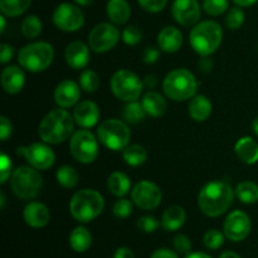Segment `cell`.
Returning a JSON list of instances; mask_svg holds the SVG:
<instances>
[{
  "label": "cell",
  "mask_w": 258,
  "mask_h": 258,
  "mask_svg": "<svg viewBox=\"0 0 258 258\" xmlns=\"http://www.w3.org/2000/svg\"><path fill=\"white\" fill-rule=\"evenodd\" d=\"M234 191L226 181H209L198 194V207L203 214L217 218L226 213L233 204Z\"/></svg>",
  "instance_id": "cell-1"
},
{
  "label": "cell",
  "mask_w": 258,
  "mask_h": 258,
  "mask_svg": "<svg viewBox=\"0 0 258 258\" xmlns=\"http://www.w3.org/2000/svg\"><path fill=\"white\" fill-rule=\"evenodd\" d=\"M75 118L66 108H54L42 118L38 127V135L49 145H58L73 135Z\"/></svg>",
  "instance_id": "cell-2"
},
{
  "label": "cell",
  "mask_w": 258,
  "mask_h": 258,
  "mask_svg": "<svg viewBox=\"0 0 258 258\" xmlns=\"http://www.w3.org/2000/svg\"><path fill=\"white\" fill-rule=\"evenodd\" d=\"M223 39V30L221 25L214 20H204L193 27L189 34L191 48L201 57L213 54L221 45Z\"/></svg>",
  "instance_id": "cell-3"
},
{
  "label": "cell",
  "mask_w": 258,
  "mask_h": 258,
  "mask_svg": "<svg viewBox=\"0 0 258 258\" xmlns=\"http://www.w3.org/2000/svg\"><path fill=\"white\" fill-rule=\"evenodd\" d=\"M105 208V199L95 189H81L70 202V213L76 221L88 223L97 218Z\"/></svg>",
  "instance_id": "cell-4"
},
{
  "label": "cell",
  "mask_w": 258,
  "mask_h": 258,
  "mask_svg": "<svg viewBox=\"0 0 258 258\" xmlns=\"http://www.w3.org/2000/svg\"><path fill=\"white\" fill-rule=\"evenodd\" d=\"M163 90L166 97L181 102L188 101L197 95L198 82L193 73L186 68H176L165 76Z\"/></svg>",
  "instance_id": "cell-5"
},
{
  "label": "cell",
  "mask_w": 258,
  "mask_h": 258,
  "mask_svg": "<svg viewBox=\"0 0 258 258\" xmlns=\"http://www.w3.org/2000/svg\"><path fill=\"white\" fill-rule=\"evenodd\" d=\"M54 59V49L47 42H34L24 45L18 52L20 67L33 73H39L49 68Z\"/></svg>",
  "instance_id": "cell-6"
},
{
  "label": "cell",
  "mask_w": 258,
  "mask_h": 258,
  "mask_svg": "<svg viewBox=\"0 0 258 258\" xmlns=\"http://www.w3.org/2000/svg\"><path fill=\"white\" fill-rule=\"evenodd\" d=\"M10 186L13 193L22 201L37 198L43 188V178L38 169L23 165L15 169L10 176Z\"/></svg>",
  "instance_id": "cell-7"
},
{
  "label": "cell",
  "mask_w": 258,
  "mask_h": 258,
  "mask_svg": "<svg viewBox=\"0 0 258 258\" xmlns=\"http://www.w3.org/2000/svg\"><path fill=\"white\" fill-rule=\"evenodd\" d=\"M98 141L112 151H121L128 145L131 131L126 121L108 118L102 121L97 127Z\"/></svg>",
  "instance_id": "cell-8"
},
{
  "label": "cell",
  "mask_w": 258,
  "mask_h": 258,
  "mask_svg": "<svg viewBox=\"0 0 258 258\" xmlns=\"http://www.w3.org/2000/svg\"><path fill=\"white\" fill-rule=\"evenodd\" d=\"M113 96L123 102L138 101L143 93L144 82L136 73L128 70H120L113 73L110 81Z\"/></svg>",
  "instance_id": "cell-9"
},
{
  "label": "cell",
  "mask_w": 258,
  "mask_h": 258,
  "mask_svg": "<svg viewBox=\"0 0 258 258\" xmlns=\"http://www.w3.org/2000/svg\"><path fill=\"white\" fill-rule=\"evenodd\" d=\"M98 138L87 128L78 130L71 136V155L81 164H91L98 156Z\"/></svg>",
  "instance_id": "cell-10"
},
{
  "label": "cell",
  "mask_w": 258,
  "mask_h": 258,
  "mask_svg": "<svg viewBox=\"0 0 258 258\" xmlns=\"http://www.w3.org/2000/svg\"><path fill=\"white\" fill-rule=\"evenodd\" d=\"M120 35V30L115 24L100 23L88 34V47L96 53H106L116 47Z\"/></svg>",
  "instance_id": "cell-11"
},
{
  "label": "cell",
  "mask_w": 258,
  "mask_h": 258,
  "mask_svg": "<svg viewBox=\"0 0 258 258\" xmlns=\"http://www.w3.org/2000/svg\"><path fill=\"white\" fill-rule=\"evenodd\" d=\"M52 20L58 29L63 32H77L85 24L83 12L75 4L62 3L53 12Z\"/></svg>",
  "instance_id": "cell-12"
},
{
  "label": "cell",
  "mask_w": 258,
  "mask_h": 258,
  "mask_svg": "<svg viewBox=\"0 0 258 258\" xmlns=\"http://www.w3.org/2000/svg\"><path fill=\"white\" fill-rule=\"evenodd\" d=\"M18 155H23L30 166L38 170H47L53 166L55 161V154L48 146L47 143H33L28 146H19L17 149Z\"/></svg>",
  "instance_id": "cell-13"
},
{
  "label": "cell",
  "mask_w": 258,
  "mask_h": 258,
  "mask_svg": "<svg viewBox=\"0 0 258 258\" xmlns=\"http://www.w3.org/2000/svg\"><path fill=\"white\" fill-rule=\"evenodd\" d=\"M163 193L155 183L149 180H141L134 185L131 190V201L144 211L156 209L161 203Z\"/></svg>",
  "instance_id": "cell-14"
},
{
  "label": "cell",
  "mask_w": 258,
  "mask_h": 258,
  "mask_svg": "<svg viewBox=\"0 0 258 258\" xmlns=\"http://www.w3.org/2000/svg\"><path fill=\"white\" fill-rule=\"evenodd\" d=\"M251 219L242 211H233L227 216L223 223V233L229 241L241 242L248 237L251 232Z\"/></svg>",
  "instance_id": "cell-15"
},
{
  "label": "cell",
  "mask_w": 258,
  "mask_h": 258,
  "mask_svg": "<svg viewBox=\"0 0 258 258\" xmlns=\"http://www.w3.org/2000/svg\"><path fill=\"white\" fill-rule=\"evenodd\" d=\"M171 14L183 27H194L201 18V5L197 0H174Z\"/></svg>",
  "instance_id": "cell-16"
},
{
  "label": "cell",
  "mask_w": 258,
  "mask_h": 258,
  "mask_svg": "<svg viewBox=\"0 0 258 258\" xmlns=\"http://www.w3.org/2000/svg\"><path fill=\"white\" fill-rule=\"evenodd\" d=\"M73 118L81 127H93L100 121V107L93 101H82L76 105L75 110H73Z\"/></svg>",
  "instance_id": "cell-17"
},
{
  "label": "cell",
  "mask_w": 258,
  "mask_h": 258,
  "mask_svg": "<svg viewBox=\"0 0 258 258\" xmlns=\"http://www.w3.org/2000/svg\"><path fill=\"white\" fill-rule=\"evenodd\" d=\"M81 86L72 80H64L57 85L54 90V101L59 107L68 108L80 101Z\"/></svg>",
  "instance_id": "cell-18"
},
{
  "label": "cell",
  "mask_w": 258,
  "mask_h": 258,
  "mask_svg": "<svg viewBox=\"0 0 258 258\" xmlns=\"http://www.w3.org/2000/svg\"><path fill=\"white\" fill-rule=\"evenodd\" d=\"M67 64L73 70H83L90 63V47L83 42L75 40L70 43L64 50Z\"/></svg>",
  "instance_id": "cell-19"
},
{
  "label": "cell",
  "mask_w": 258,
  "mask_h": 258,
  "mask_svg": "<svg viewBox=\"0 0 258 258\" xmlns=\"http://www.w3.org/2000/svg\"><path fill=\"white\" fill-rule=\"evenodd\" d=\"M25 223L32 228H43L50 221V212L45 204L40 202H30L23 212Z\"/></svg>",
  "instance_id": "cell-20"
},
{
  "label": "cell",
  "mask_w": 258,
  "mask_h": 258,
  "mask_svg": "<svg viewBox=\"0 0 258 258\" xmlns=\"http://www.w3.org/2000/svg\"><path fill=\"white\" fill-rule=\"evenodd\" d=\"M2 87L9 95H17L25 85L24 71L18 66H8L2 72Z\"/></svg>",
  "instance_id": "cell-21"
},
{
  "label": "cell",
  "mask_w": 258,
  "mask_h": 258,
  "mask_svg": "<svg viewBox=\"0 0 258 258\" xmlns=\"http://www.w3.org/2000/svg\"><path fill=\"white\" fill-rule=\"evenodd\" d=\"M183 34L175 27L163 28L158 34V48L165 53H175L183 45Z\"/></svg>",
  "instance_id": "cell-22"
},
{
  "label": "cell",
  "mask_w": 258,
  "mask_h": 258,
  "mask_svg": "<svg viewBox=\"0 0 258 258\" xmlns=\"http://www.w3.org/2000/svg\"><path fill=\"white\" fill-rule=\"evenodd\" d=\"M234 151L242 163L247 165L258 163V143L251 136H243L234 145Z\"/></svg>",
  "instance_id": "cell-23"
},
{
  "label": "cell",
  "mask_w": 258,
  "mask_h": 258,
  "mask_svg": "<svg viewBox=\"0 0 258 258\" xmlns=\"http://www.w3.org/2000/svg\"><path fill=\"white\" fill-rule=\"evenodd\" d=\"M212 111H213V106L206 95H196L193 98H190L188 112L189 116L197 122H203L208 120L209 116L212 115Z\"/></svg>",
  "instance_id": "cell-24"
},
{
  "label": "cell",
  "mask_w": 258,
  "mask_h": 258,
  "mask_svg": "<svg viewBox=\"0 0 258 258\" xmlns=\"http://www.w3.org/2000/svg\"><path fill=\"white\" fill-rule=\"evenodd\" d=\"M141 103H143L146 113L151 117H160L166 112V108H168V103H166L164 96L153 90L148 91L143 96Z\"/></svg>",
  "instance_id": "cell-25"
},
{
  "label": "cell",
  "mask_w": 258,
  "mask_h": 258,
  "mask_svg": "<svg viewBox=\"0 0 258 258\" xmlns=\"http://www.w3.org/2000/svg\"><path fill=\"white\" fill-rule=\"evenodd\" d=\"M186 219V213L183 207L171 206L163 213L161 217V227L166 232H175L184 226Z\"/></svg>",
  "instance_id": "cell-26"
},
{
  "label": "cell",
  "mask_w": 258,
  "mask_h": 258,
  "mask_svg": "<svg viewBox=\"0 0 258 258\" xmlns=\"http://www.w3.org/2000/svg\"><path fill=\"white\" fill-rule=\"evenodd\" d=\"M106 13L112 24L122 25L130 19L131 8L127 0H108Z\"/></svg>",
  "instance_id": "cell-27"
},
{
  "label": "cell",
  "mask_w": 258,
  "mask_h": 258,
  "mask_svg": "<svg viewBox=\"0 0 258 258\" xmlns=\"http://www.w3.org/2000/svg\"><path fill=\"white\" fill-rule=\"evenodd\" d=\"M131 180L122 171H113L107 178V189L112 196L122 198L130 191Z\"/></svg>",
  "instance_id": "cell-28"
},
{
  "label": "cell",
  "mask_w": 258,
  "mask_h": 258,
  "mask_svg": "<svg viewBox=\"0 0 258 258\" xmlns=\"http://www.w3.org/2000/svg\"><path fill=\"white\" fill-rule=\"evenodd\" d=\"M91 244H92V236L86 227L78 226L71 232L70 246L73 251L82 253L90 248Z\"/></svg>",
  "instance_id": "cell-29"
},
{
  "label": "cell",
  "mask_w": 258,
  "mask_h": 258,
  "mask_svg": "<svg viewBox=\"0 0 258 258\" xmlns=\"http://www.w3.org/2000/svg\"><path fill=\"white\" fill-rule=\"evenodd\" d=\"M234 194L241 203L254 204L258 202V185L253 181H241L237 184Z\"/></svg>",
  "instance_id": "cell-30"
},
{
  "label": "cell",
  "mask_w": 258,
  "mask_h": 258,
  "mask_svg": "<svg viewBox=\"0 0 258 258\" xmlns=\"http://www.w3.org/2000/svg\"><path fill=\"white\" fill-rule=\"evenodd\" d=\"M121 113H122L123 120L127 123H133V125H136V123L144 121L146 115H148L145 108H144L143 103L138 102V101L126 102V105L122 107Z\"/></svg>",
  "instance_id": "cell-31"
},
{
  "label": "cell",
  "mask_w": 258,
  "mask_h": 258,
  "mask_svg": "<svg viewBox=\"0 0 258 258\" xmlns=\"http://www.w3.org/2000/svg\"><path fill=\"white\" fill-rule=\"evenodd\" d=\"M122 158L127 165L140 166L148 159V153H146L144 146L139 145V144H133V145H127L123 149Z\"/></svg>",
  "instance_id": "cell-32"
},
{
  "label": "cell",
  "mask_w": 258,
  "mask_h": 258,
  "mask_svg": "<svg viewBox=\"0 0 258 258\" xmlns=\"http://www.w3.org/2000/svg\"><path fill=\"white\" fill-rule=\"evenodd\" d=\"M55 179H57L58 184L64 189H72L78 184L80 174L73 166L63 165L55 173Z\"/></svg>",
  "instance_id": "cell-33"
},
{
  "label": "cell",
  "mask_w": 258,
  "mask_h": 258,
  "mask_svg": "<svg viewBox=\"0 0 258 258\" xmlns=\"http://www.w3.org/2000/svg\"><path fill=\"white\" fill-rule=\"evenodd\" d=\"M32 0H0V10L5 17H19L27 12Z\"/></svg>",
  "instance_id": "cell-34"
},
{
  "label": "cell",
  "mask_w": 258,
  "mask_h": 258,
  "mask_svg": "<svg viewBox=\"0 0 258 258\" xmlns=\"http://www.w3.org/2000/svg\"><path fill=\"white\" fill-rule=\"evenodd\" d=\"M42 33V22L37 15H28L22 22V34L27 39H34Z\"/></svg>",
  "instance_id": "cell-35"
},
{
  "label": "cell",
  "mask_w": 258,
  "mask_h": 258,
  "mask_svg": "<svg viewBox=\"0 0 258 258\" xmlns=\"http://www.w3.org/2000/svg\"><path fill=\"white\" fill-rule=\"evenodd\" d=\"M100 76L92 70H85L80 76V86L83 91L88 93H93L100 87Z\"/></svg>",
  "instance_id": "cell-36"
},
{
  "label": "cell",
  "mask_w": 258,
  "mask_h": 258,
  "mask_svg": "<svg viewBox=\"0 0 258 258\" xmlns=\"http://www.w3.org/2000/svg\"><path fill=\"white\" fill-rule=\"evenodd\" d=\"M224 233H222L218 229H209L204 233L203 243L209 249H218L224 243Z\"/></svg>",
  "instance_id": "cell-37"
},
{
  "label": "cell",
  "mask_w": 258,
  "mask_h": 258,
  "mask_svg": "<svg viewBox=\"0 0 258 258\" xmlns=\"http://www.w3.org/2000/svg\"><path fill=\"white\" fill-rule=\"evenodd\" d=\"M229 8L228 0H204L203 9L212 17H218L226 13Z\"/></svg>",
  "instance_id": "cell-38"
},
{
  "label": "cell",
  "mask_w": 258,
  "mask_h": 258,
  "mask_svg": "<svg viewBox=\"0 0 258 258\" xmlns=\"http://www.w3.org/2000/svg\"><path fill=\"white\" fill-rule=\"evenodd\" d=\"M244 23V12L241 8L236 7L228 10L226 17V27L228 29L237 30L243 25Z\"/></svg>",
  "instance_id": "cell-39"
},
{
  "label": "cell",
  "mask_w": 258,
  "mask_h": 258,
  "mask_svg": "<svg viewBox=\"0 0 258 258\" xmlns=\"http://www.w3.org/2000/svg\"><path fill=\"white\" fill-rule=\"evenodd\" d=\"M134 206L131 203V201L128 199H118L115 204H113V216L118 219H126L127 217H130L133 214Z\"/></svg>",
  "instance_id": "cell-40"
},
{
  "label": "cell",
  "mask_w": 258,
  "mask_h": 258,
  "mask_svg": "<svg viewBox=\"0 0 258 258\" xmlns=\"http://www.w3.org/2000/svg\"><path fill=\"white\" fill-rule=\"evenodd\" d=\"M122 40L127 45H138L143 39V32L136 25H130L122 30Z\"/></svg>",
  "instance_id": "cell-41"
},
{
  "label": "cell",
  "mask_w": 258,
  "mask_h": 258,
  "mask_svg": "<svg viewBox=\"0 0 258 258\" xmlns=\"http://www.w3.org/2000/svg\"><path fill=\"white\" fill-rule=\"evenodd\" d=\"M160 222L153 216H143L138 219L136 222V227L139 231L144 232V233H154L156 229L160 226Z\"/></svg>",
  "instance_id": "cell-42"
},
{
  "label": "cell",
  "mask_w": 258,
  "mask_h": 258,
  "mask_svg": "<svg viewBox=\"0 0 258 258\" xmlns=\"http://www.w3.org/2000/svg\"><path fill=\"white\" fill-rule=\"evenodd\" d=\"M173 247L179 254H188L191 251V242L185 234H178L173 239Z\"/></svg>",
  "instance_id": "cell-43"
},
{
  "label": "cell",
  "mask_w": 258,
  "mask_h": 258,
  "mask_svg": "<svg viewBox=\"0 0 258 258\" xmlns=\"http://www.w3.org/2000/svg\"><path fill=\"white\" fill-rule=\"evenodd\" d=\"M12 160H10L9 156L7 154L3 153L0 155V173H2V176H0V183L5 184L8 181V179H10L12 176Z\"/></svg>",
  "instance_id": "cell-44"
},
{
  "label": "cell",
  "mask_w": 258,
  "mask_h": 258,
  "mask_svg": "<svg viewBox=\"0 0 258 258\" xmlns=\"http://www.w3.org/2000/svg\"><path fill=\"white\" fill-rule=\"evenodd\" d=\"M139 5L149 13H159L166 7L168 0H138Z\"/></svg>",
  "instance_id": "cell-45"
},
{
  "label": "cell",
  "mask_w": 258,
  "mask_h": 258,
  "mask_svg": "<svg viewBox=\"0 0 258 258\" xmlns=\"http://www.w3.org/2000/svg\"><path fill=\"white\" fill-rule=\"evenodd\" d=\"M12 134H13L12 122L8 120V117L2 116V117H0V140L4 143V141H7L8 139L12 136Z\"/></svg>",
  "instance_id": "cell-46"
},
{
  "label": "cell",
  "mask_w": 258,
  "mask_h": 258,
  "mask_svg": "<svg viewBox=\"0 0 258 258\" xmlns=\"http://www.w3.org/2000/svg\"><path fill=\"white\" fill-rule=\"evenodd\" d=\"M160 55V49L155 47H146L143 52V60L146 64H153L159 59Z\"/></svg>",
  "instance_id": "cell-47"
},
{
  "label": "cell",
  "mask_w": 258,
  "mask_h": 258,
  "mask_svg": "<svg viewBox=\"0 0 258 258\" xmlns=\"http://www.w3.org/2000/svg\"><path fill=\"white\" fill-rule=\"evenodd\" d=\"M13 57H14V48L7 43L0 44V63L7 64L8 62L13 59Z\"/></svg>",
  "instance_id": "cell-48"
},
{
  "label": "cell",
  "mask_w": 258,
  "mask_h": 258,
  "mask_svg": "<svg viewBox=\"0 0 258 258\" xmlns=\"http://www.w3.org/2000/svg\"><path fill=\"white\" fill-rule=\"evenodd\" d=\"M150 258H179L178 253L169 248H160L156 249Z\"/></svg>",
  "instance_id": "cell-49"
},
{
  "label": "cell",
  "mask_w": 258,
  "mask_h": 258,
  "mask_svg": "<svg viewBox=\"0 0 258 258\" xmlns=\"http://www.w3.org/2000/svg\"><path fill=\"white\" fill-rule=\"evenodd\" d=\"M113 258H135V254L127 247H120L113 254Z\"/></svg>",
  "instance_id": "cell-50"
},
{
  "label": "cell",
  "mask_w": 258,
  "mask_h": 258,
  "mask_svg": "<svg viewBox=\"0 0 258 258\" xmlns=\"http://www.w3.org/2000/svg\"><path fill=\"white\" fill-rule=\"evenodd\" d=\"M199 67L203 72H211L212 68H213V60L208 57H203L199 62Z\"/></svg>",
  "instance_id": "cell-51"
},
{
  "label": "cell",
  "mask_w": 258,
  "mask_h": 258,
  "mask_svg": "<svg viewBox=\"0 0 258 258\" xmlns=\"http://www.w3.org/2000/svg\"><path fill=\"white\" fill-rule=\"evenodd\" d=\"M144 86H146L148 88H155L158 85V78L155 75H146L143 80Z\"/></svg>",
  "instance_id": "cell-52"
},
{
  "label": "cell",
  "mask_w": 258,
  "mask_h": 258,
  "mask_svg": "<svg viewBox=\"0 0 258 258\" xmlns=\"http://www.w3.org/2000/svg\"><path fill=\"white\" fill-rule=\"evenodd\" d=\"M238 7L242 8H247V7H251V5L256 4L258 0H233Z\"/></svg>",
  "instance_id": "cell-53"
},
{
  "label": "cell",
  "mask_w": 258,
  "mask_h": 258,
  "mask_svg": "<svg viewBox=\"0 0 258 258\" xmlns=\"http://www.w3.org/2000/svg\"><path fill=\"white\" fill-rule=\"evenodd\" d=\"M185 258H212L209 254L204 253V252H193V253H188Z\"/></svg>",
  "instance_id": "cell-54"
},
{
  "label": "cell",
  "mask_w": 258,
  "mask_h": 258,
  "mask_svg": "<svg viewBox=\"0 0 258 258\" xmlns=\"http://www.w3.org/2000/svg\"><path fill=\"white\" fill-rule=\"evenodd\" d=\"M219 258H241V257H239L236 252L227 251V252H224V253H222L221 256H219Z\"/></svg>",
  "instance_id": "cell-55"
},
{
  "label": "cell",
  "mask_w": 258,
  "mask_h": 258,
  "mask_svg": "<svg viewBox=\"0 0 258 258\" xmlns=\"http://www.w3.org/2000/svg\"><path fill=\"white\" fill-rule=\"evenodd\" d=\"M78 5H82V7H88V5L92 4L95 0H75Z\"/></svg>",
  "instance_id": "cell-56"
},
{
  "label": "cell",
  "mask_w": 258,
  "mask_h": 258,
  "mask_svg": "<svg viewBox=\"0 0 258 258\" xmlns=\"http://www.w3.org/2000/svg\"><path fill=\"white\" fill-rule=\"evenodd\" d=\"M252 130H253V133L258 136V116L252 121Z\"/></svg>",
  "instance_id": "cell-57"
},
{
  "label": "cell",
  "mask_w": 258,
  "mask_h": 258,
  "mask_svg": "<svg viewBox=\"0 0 258 258\" xmlns=\"http://www.w3.org/2000/svg\"><path fill=\"white\" fill-rule=\"evenodd\" d=\"M0 23H2V27H0V33H4V30H5V15L4 14L0 17Z\"/></svg>",
  "instance_id": "cell-58"
},
{
  "label": "cell",
  "mask_w": 258,
  "mask_h": 258,
  "mask_svg": "<svg viewBox=\"0 0 258 258\" xmlns=\"http://www.w3.org/2000/svg\"><path fill=\"white\" fill-rule=\"evenodd\" d=\"M0 202H2V208H4V203H5V198H4V194H0Z\"/></svg>",
  "instance_id": "cell-59"
}]
</instances>
